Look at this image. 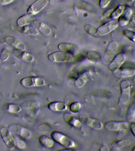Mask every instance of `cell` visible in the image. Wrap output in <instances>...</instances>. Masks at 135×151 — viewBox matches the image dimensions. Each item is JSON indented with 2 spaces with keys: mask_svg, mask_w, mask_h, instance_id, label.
<instances>
[{
  "mask_svg": "<svg viewBox=\"0 0 135 151\" xmlns=\"http://www.w3.org/2000/svg\"><path fill=\"white\" fill-rule=\"evenodd\" d=\"M1 54H0V62H1Z\"/></svg>",
  "mask_w": 135,
  "mask_h": 151,
  "instance_id": "f6af8a7d",
  "label": "cell"
},
{
  "mask_svg": "<svg viewBox=\"0 0 135 151\" xmlns=\"http://www.w3.org/2000/svg\"><path fill=\"white\" fill-rule=\"evenodd\" d=\"M16 133H19L23 137L28 138L31 135V132L28 129L22 126H17V131Z\"/></svg>",
  "mask_w": 135,
  "mask_h": 151,
  "instance_id": "4316f807",
  "label": "cell"
},
{
  "mask_svg": "<svg viewBox=\"0 0 135 151\" xmlns=\"http://www.w3.org/2000/svg\"><path fill=\"white\" fill-rule=\"evenodd\" d=\"M118 21L112 19L102 25L97 29V34L100 36L106 35L118 27Z\"/></svg>",
  "mask_w": 135,
  "mask_h": 151,
  "instance_id": "8992f818",
  "label": "cell"
},
{
  "mask_svg": "<svg viewBox=\"0 0 135 151\" xmlns=\"http://www.w3.org/2000/svg\"><path fill=\"white\" fill-rule=\"evenodd\" d=\"M24 108H33L39 107L40 104L37 101H28L25 102L24 104H22Z\"/></svg>",
  "mask_w": 135,
  "mask_h": 151,
  "instance_id": "4dcf8cb0",
  "label": "cell"
},
{
  "mask_svg": "<svg viewBox=\"0 0 135 151\" xmlns=\"http://www.w3.org/2000/svg\"></svg>",
  "mask_w": 135,
  "mask_h": 151,
  "instance_id": "7dc6e473",
  "label": "cell"
},
{
  "mask_svg": "<svg viewBox=\"0 0 135 151\" xmlns=\"http://www.w3.org/2000/svg\"><path fill=\"white\" fill-rule=\"evenodd\" d=\"M48 60L54 63L71 62L73 60L71 53L63 51L54 52L48 56Z\"/></svg>",
  "mask_w": 135,
  "mask_h": 151,
  "instance_id": "7a4b0ae2",
  "label": "cell"
},
{
  "mask_svg": "<svg viewBox=\"0 0 135 151\" xmlns=\"http://www.w3.org/2000/svg\"><path fill=\"white\" fill-rule=\"evenodd\" d=\"M114 75L120 78H126L132 76L135 74V70L127 67H121L113 73Z\"/></svg>",
  "mask_w": 135,
  "mask_h": 151,
  "instance_id": "5bb4252c",
  "label": "cell"
},
{
  "mask_svg": "<svg viewBox=\"0 0 135 151\" xmlns=\"http://www.w3.org/2000/svg\"><path fill=\"white\" fill-rule=\"evenodd\" d=\"M32 25L35 27L39 32L44 35H48L51 33L50 28L47 25L39 20H34L32 22Z\"/></svg>",
  "mask_w": 135,
  "mask_h": 151,
  "instance_id": "4fadbf2b",
  "label": "cell"
},
{
  "mask_svg": "<svg viewBox=\"0 0 135 151\" xmlns=\"http://www.w3.org/2000/svg\"><path fill=\"white\" fill-rule=\"evenodd\" d=\"M51 135L53 140L62 146L68 148H72L75 146L74 141L62 132L53 131L51 133Z\"/></svg>",
  "mask_w": 135,
  "mask_h": 151,
  "instance_id": "6da1fadb",
  "label": "cell"
},
{
  "mask_svg": "<svg viewBox=\"0 0 135 151\" xmlns=\"http://www.w3.org/2000/svg\"><path fill=\"white\" fill-rule=\"evenodd\" d=\"M58 48L61 51L71 53L76 51L78 47L74 44L62 42L59 44L58 45Z\"/></svg>",
  "mask_w": 135,
  "mask_h": 151,
  "instance_id": "ac0fdd59",
  "label": "cell"
},
{
  "mask_svg": "<svg viewBox=\"0 0 135 151\" xmlns=\"http://www.w3.org/2000/svg\"><path fill=\"white\" fill-rule=\"evenodd\" d=\"M33 15L26 14L19 18L17 21V24L20 27L27 25V24L31 23L34 20Z\"/></svg>",
  "mask_w": 135,
  "mask_h": 151,
  "instance_id": "ffe728a7",
  "label": "cell"
},
{
  "mask_svg": "<svg viewBox=\"0 0 135 151\" xmlns=\"http://www.w3.org/2000/svg\"><path fill=\"white\" fill-rule=\"evenodd\" d=\"M81 108V105L79 102L75 101L72 103L70 105L69 109L71 113L76 114L80 111Z\"/></svg>",
  "mask_w": 135,
  "mask_h": 151,
  "instance_id": "83f0119b",
  "label": "cell"
},
{
  "mask_svg": "<svg viewBox=\"0 0 135 151\" xmlns=\"http://www.w3.org/2000/svg\"><path fill=\"white\" fill-rule=\"evenodd\" d=\"M130 143H131V142L128 139H123V140L115 143L113 145H112V148L113 149V150H112L115 151L118 150H119L118 149L124 147V146H128L130 145Z\"/></svg>",
  "mask_w": 135,
  "mask_h": 151,
  "instance_id": "484cf974",
  "label": "cell"
},
{
  "mask_svg": "<svg viewBox=\"0 0 135 151\" xmlns=\"http://www.w3.org/2000/svg\"><path fill=\"white\" fill-rule=\"evenodd\" d=\"M21 31L22 34L29 35H37L39 34L37 29L33 26L25 25L22 27Z\"/></svg>",
  "mask_w": 135,
  "mask_h": 151,
  "instance_id": "d4e9b609",
  "label": "cell"
},
{
  "mask_svg": "<svg viewBox=\"0 0 135 151\" xmlns=\"http://www.w3.org/2000/svg\"><path fill=\"white\" fill-rule=\"evenodd\" d=\"M49 109L53 111H62L67 109V106L64 102L60 101H52L47 105Z\"/></svg>",
  "mask_w": 135,
  "mask_h": 151,
  "instance_id": "2e32d148",
  "label": "cell"
},
{
  "mask_svg": "<svg viewBox=\"0 0 135 151\" xmlns=\"http://www.w3.org/2000/svg\"><path fill=\"white\" fill-rule=\"evenodd\" d=\"M64 119L66 122L74 127H79L81 126V122L80 120L76 119L69 113H65L64 114Z\"/></svg>",
  "mask_w": 135,
  "mask_h": 151,
  "instance_id": "44dd1931",
  "label": "cell"
},
{
  "mask_svg": "<svg viewBox=\"0 0 135 151\" xmlns=\"http://www.w3.org/2000/svg\"><path fill=\"white\" fill-rule=\"evenodd\" d=\"M120 93L118 103L124 104L128 102L130 97V83L127 80L121 81L120 85Z\"/></svg>",
  "mask_w": 135,
  "mask_h": 151,
  "instance_id": "277c9868",
  "label": "cell"
},
{
  "mask_svg": "<svg viewBox=\"0 0 135 151\" xmlns=\"http://www.w3.org/2000/svg\"><path fill=\"white\" fill-rule=\"evenodd\" d=\"M99 55L97 53H94L93 52H91L87 55L88 59L92 62L96 63L99 59Z\"/></svg>",
  "mask_w": 135,
  "mask_h": 151,
  "instance_id": "d6a6232c",
  "label": "cell"
},
{
  "mask_svg": "<svg viewBox=\"0 0 135 151\" xmlns=\"http://www.w3.org/2000/svg\"><path fill=\"white\" fill-rule=\"evenodd\" d=\"M118 44L116 41H112L110 42L107 48L105 53V58L111 60L117 51Z\"/></svg>",
  "mask_w": 135,
  "mask_h": 151,
  "instance_id": "e0dca14e",
  "label": "cell"
},
{
  "mask_svg": "<svg viewBox=\"0 0 135 151\" xmlns=\"http://www.w3.org/2000/svg\"><path fill=\"white\" fill-rule=\"evenodd\" d=\"M129 24L131 27L135 28V14H132L129 21Z\"/></svg>",
  "mask_w": 135,
  "mask_h": 151,
  "instance_id": "8d00e7d4",
  "label": "cell"
},
{
  "mask_svg": "<svg viewBox=\"0 0 135 151\" xmlns=\"http://www.w3.org/2000/svg\"><path fill=\"white\" fill-rule=\"evenodd\" d=\"M6 109L8 111L12 113H16L20 111V107L19 105L15 104H6Z\"/></svg>",
  "mask_w": 135,
  "mask_h": 151,
  "instance_id": "f1b7e54d",
  "label": "cell"
},
{
  "mask_svg": "<svg viewBox=\"0 0 135 151\" xmlns=\"http://www.w3.org/2000/svg\"><path fill=\"white\" fill-rule=\"evenodd\" d=\"M2 138L6 145L9 148H12L14 146V138L12 135L7 130V129L4 128L2 130Z\"/></svg>",
  "mask_w": 135,
  "mask_h": 151,
  "instance_id": "d6986e66",
  "label": "cell"
},
{
  "mask_svg": "<svg viewBox=\"0 0 135 151\" xmlns=\"http://www.w3.org/2000/svg\"><path fill=\"white\" fill-rule=\"evenodd\" d=\"M100 150L101 151H109V150L108 149V147H107L106 146H102L101 148V149Z\"/></svg>",
  "mask_w": 135,
  "mask_h": 151,
  "instance_id": "60d3db41",
  "label": "cell"
},
{
  "mask_svg": "<svg viewBox=\"0 0 135 151\" xmlns=\"http://www.w3.org/2000/svg\"><path fill=\"white\" fill-rule=\"evenodd\" d=\"M10 50L9 48H4L1 54V60L3 61H5L8 60L10 55Z\"/></svg>",
  "mask_w": 135,
  "mask_h": 151,
  "instance_id": "1f68e13d",
  "label": "cell"
},
{
  "mask_svg": "<svg viewBox=\"0 0 135 151\" xmlns=\"http://www.w3.org/2000/svg\"><path fill=\"white\" fill-rule=\"evenodd\" d=\"M39 131L42 132H47L50 129V126L47 124H43L38 127Z\"/></svg>",
  "mask_w": 135,
  "mask_h": 151,
  "instance_id": "e575fe53",
  "label": "cell"
},
{
  "mask_svg": "<svg viewBox=\"0 0 135 151\" xmlns=\"http://www.w3.org/2000/svg\"><path fill=\"white\" fill-rule=\"evenodd\" d=\"M6 42L9 45L14 47L15 49L19 50H25L26 49L25 45L23 42L17 38L13 36H9L5 38Z\"/></svg>",
  "mask_w": 135,
  "mask_h": 151,
  "instance_id": "8fae6325",
  "label": "cell"
},
{
  "mask_svg": "<svg viewBox=\"0 0 135 151\" xmlns=\"http://www.w3.org/2000/svg\"><path fill=\"white\" fill-rule=\"evenodd\" d=\"M71 148H68L66 147V149H60L58 150L59 151H72L74 150H72Z\"/></svg>",
  "mask_w": 135,
  "mask_h": 151,
  "instance_id": "b9f144b4",
  "label": "cell"
},
{
  "mask_svg": "<svg viewBox=\"0 0 135 151\" xmlns=\"http://www.w3.org/2000/svg\"><path fill=\"white\" fill-rule=\"evenodd\" d=\"M48 3V0H37L28 8L27 14L31 15H36L45 8Z\"/></svg>",
  "mask_w": 135,
  "mask_h": 151,
  "instance_id": "52a82bcc",
  "label": "cell"
},
{
  "mask_svg": "<svg viewBox=\"0 0 135 151\" xmlns=\"http://www.w3.org/2000/svg\"><path fill=\"white\" fill-rule=\"evenodd\" d=\"M79 120L81 122V123L93 129L99 130L102 128V124L99 120L85 114H81L79 116Z\"/></svg>",
  "mask_w": 135,
  "mask_h": 151,
  "instance_id": "5b68a950",
  "label": "cell"
},
{
  "mask_svg": "<svg viewBox=\"0 0 135 151\" xmlns=\"http://www.w3.org/2000/svg\"><path fill=\"white\" fill-rule=\"evenodd\" d=\"M125 8V6L123 5L118 6L117 8L113 9L110 15V18L114 20H116V19L118 18L123 13Z\"/></svg>",
  "mask_w": 135,
  "mask_h": 151,
  "instance_id": "cb8c5ba5",
  "label": "cell"
},
{
  "mask_svg": "<svg viewBox=\"0 0 135 151\" xmlns=\"http://www.w3.org/2000/svg\"><path fill=\"white\" fill-rule=\"evenodd\" d=\"M131 95L132 97L135 99V91H134L131 93Z\"/></svg>",
  "mask_w": 135,
  "mask_h": 151,
  "instance_id": "7bdbcfd3",
  "label": "cell"
},
{
  "mask_svg": "<svg viewBox=\"0 0 135 151\" xmlns=\"http://www.w3.org/2000/svg\"><path fill=\"white\" fill-rule=\"evenodd\" d=\"M57 1H60V0H57Z\"/></svg>",
  "mask_w": 135,
  "mask_h": 151,
  "instance_id": "bcb514c9",
  "label": "cell"
},
{
  "mask_svg": "<svg viewBox=\"0 0 135 151\" xmlns=\"http://www.w3.org/2000/svg\"><path fill=\"white\" fill-rule=\"evenodd\" d=\"M111 1V0H99V8L101 9H104L106 8Z\"/></svg>",
  "mask_w": 135,
  "mask_h": 151,
  "instance_id": "d590c367",
  "label": "cell"
},
{
  "mask_svg": "<svg viewBox=\"0 0 135 151\" xmlns=\"http://www.w3.org/2000/svg\"><path fill=\"white\" fill-rule=\"evenodd\" d=\"M14 0H0V5L4 6L12 3Z\"/></svg>",
  "mask_w": 135,
  "mask_h": 151,
  "instance_id": "74e56055",
  "label": "cell"
},
{
  "mask_svg": "<svg viewBox=\"0 0 135 151\" xmlns=\"http://www.w3.org/2000/svg\"><path fill=\"white\" fill-rule=\"evenodd\" d=\"M126 60L125 55L123 53H118L115 56L110 63L109 68L113 73L120 68Z\"/></svg>",
  "mask_w": 135,
  "mask_h": 151,
  "instance_id": "9c48e42d",
  "label": "cell"
},
{
  "mask_svg": "<svg viewBox=\"0 0 135 151\" xmlns=\"http://www.w3.org/2000/svg\"><path fill=\"white\" fill-rule=\"evenodd\" d=\"M132 150L133 151H135V146L134 147H133V148L132 149Z\"/></svg>",
  "mask_w": 135,
  "mask_h": 151,
  "instance_id": "ee69618b",
  "label": "cell"
},
{
  "mask_svg": "<svg viewBox=\"0 0 135 151\" xmlns=\"http://www.w3.org/2000/svg\"><path fill=\"white\" fill-rule=\"evenodd\" d=\"M38 140L39 142L41 145L48 148L52 147L54 145L53 139L44 134L40 136Z\"/></svg>",
  "mask_w": 135,
  "mask_h": 151,
  "instance_id": "603a6c76",
  "label": "cell"
},
{
  "mask_svg": "<svg viewBox=\"0 0 135 151\" xmlns=\"http://www.w3.org/2000/svg\"><path fill=\"white\" fill-rule=\"evenodd\" d=\"M127 126L126 122L115 120L107 121L104 124L105 129L111 131L122 130L124 129Z\"/></svg>",
  "mask_w": 135,
  "mask_h": 151,
  "instance_id": "ba28073f",
  "label": "cell"
},
{
  "mask_svg": "<svg viewBox=\"0 0 135 151\" xmlns=\"http://www.w3.org/2000/svg\"><path fill=\"white\" fill-rule=\"evenodd\" d=\"M130 131L135 137V122H131L130 124Z\"/></svg>",
  "mask_w": 135,
  "mask_h": 151,
  "instance_id": "f35d334b",
  "label": "cell"
},
{
  "mask_svg": "<svg viewBox=\"0 0 135 151\" xmlns=\"http://www.w3.org/2000/svg\"><path fill=\"white\" fill-rule=\"evenodd\" d=\"M132 12V9L131 8L128 6L125 7L123 13L118 18V25L120 27H124L129 22Z\"/></svg>",
  "mask_w": 135,
  "mask_h": 151,
  "instance_id": "7c38bea8",
  "label": "cell"
},
{
  "mask_svg": "<svg viewBox=\"0 0 135 151\" xmlns=\"http://www.w3.org/2000/svg\"><path fill=\"white\" fill-rule=\"evenodd\" d=\"M135 116V102L131 103L128 106L126 114V119L127 122H131Z\"/></svg>",
  "mask_w": 135,
  "mask_h": 151,
  "instance_id": "7402d4cb",
  "label": "cell"
},
{
  "mask_svg": "<svg viewBox=\"0 0 135 151\" xmlns=\"http://www.w3.org/2000/svg\"><path fill=\"white\" fill-rule=\"evenodd\" d=\"M85 29L89 34L92 36H94L97 33V30H96V28L91 25H86L85 27Z\"/></svg>",
  "mask_w": 135,
  "mask_h": 151,
  "instance_id": "836d02e7",
  "label": "cell"
},
{
  "mask_svg": "<svg viewBox=\"0 0 135 151\" xmlns=\"http://www.w3.org/2000/svg\"><path fill=\"white\" fill-rule=\"evenodd\" d=\"M112 10H113V9H109L108 10H107L104 13V16L107 17L110 15Z\"/></svg>",
  "mask_w": 135,
  "mask_h": 151,
  "instance_id": "ab89813d",
  "label": "cell"
},
{
  "mask_svg": "<svg viewBox=\"0 0 135 151\" xmlns=\"http://www.w3.org/2000/svg\"><path fill=\"white\" fill-rule=\"evenodd\" d=\"M123 34L130 41L135 42V32L129 29H125L123 30Z\"/></svg>",
  "mask_w": 135,
  "mask_h": 151,
  "instance_id": "f546056e",
  "label": "cell"
},
{
  "mask_svg": "<svg viewBox=\"0 0 135 151\" xmlns=\"http://www.w3.org/2000/svg\"><path fill=\"white\" fill-rule=\"evenodd\" d=\"M20 83L25 87H41L44 86L45 81L40 77L29 76L21 79Z\"/></svg>",
  "mask_w": 135,
  "mask_h": 151,
  "instance_id": "3957f363",
  "label": "cell"
},
{
  "mask_svg": "<svg viewBox=\"0 0 135 151\" xmlns=\"http://www.w3.org/2000/svg\"><path fill=\"white\" fill-rule=\"evenodd\" d=\"M14 54L16 57L26 62H31L34 61L33 55L25 50L15 49L14 50Z\"/></svg>",
  "mask_w": 135,
  "mask_h": 151,
  "instance_id": "9a60e30c",
  "label": "cell"
},
{
  "mask_svg": "<svg viewBox=\"0 0 135 151\" xmlns=\"http://www.w3.org/2000/svg\"><path fill=\"white\" fill-rule=\"evenodd\" d=\"M92 75L93 74L91 71L84 72L76 79L74 82L75 86L78 88H82L91 80Z\"/></svg>",
  "mask_w": 135,
  "mask_h": 151,
  "instance_id": "30bf717a",
  "label": "cell"
}]
</instances>
